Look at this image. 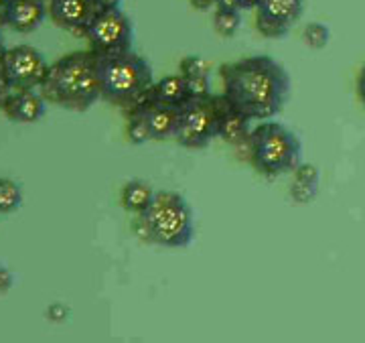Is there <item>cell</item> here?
Instances as JSON below:
<instances>
[{"mask_svg":"<svg viewBox=\"0 0 365 343\" xmlns=\"http://www.w3.org/2000/svg\"><path fill=\"white\" fill-rule=\"evenodd\" d=\"M242 26L240 9H217L213 16V29L220 37H234Z\"/></svg>","mask_w":365,"mask_h":343,"instance_id":"18","label":"cell"},{"mask_svg":"<svg viewBox=\"0 0 365 343\" xmlns=\"http://www.w3.org/2000/svg\"><path fill=\"white\" fill-rule=\"evenodd\" d=\"M49 14L45 0H9L2 13V23L16 33H33Z\"/></svg>","mask_w":365,"mask_h":343,"instance_id":"12","label":"cell"},{"mask_svg":"<svg viewBox=\"0 0 365 343\" xmlns=\"http://www.w3.org/2000/svg\"><path fill=\"white\" fill-rule=\"evenodd\" d=\"M4 55H6V45H4L2 35H0V66H2V59H4Z\"/></svg>","mask_w":365,"mask_h":343,"instance_id":"32","label":"cell"},{"mask_svg":"<svg viewBox=\"0 0 365 343\" xmlns=\"http://www.w3.org/2000/svg\"><path fill=\"white\" fill-rule=\"evenodd\" d=\"M292 175H294V179H300L304 183H321V171L314 167L313 163H300L299 167L292 171Z\"/></svg>","mask_w":365,"mask_h":343,"instance_id":"24","label":"cell"},{"mask_svg":"<svg viewBox=\"0 0 365 343\" xmlns=\"http://www.w3.org/2000/svg\"><path fill=\"white\" fill-rule=\"evenodd\" d=\"M39 90L47 102L73 112H88L98 100H102L98 55L91 49L67 53L49 66Z\"/></svg>","mask_w":365,"mask_h":343,"instance_id":"2","label":"cell"},{"mask_svg":"<svg viewBox=\"0 0 365 343\" xmlns=\"http://www.w3.org/2000/svg\"><path fill=\"white\" fill-rule=\"evenodd\" d=\"M86 39L96 55L130 51L134 43L132 21L118 6H100L86 31Z\"/></svg>","mask_w":365,"mask_h":343,"instance_id":"7","label":"cell"},{"mask_svg":"<svg viewBox=\"0 0 365 343\" xmlns=\"http://www.w3.org/2000/svg\"><path fill=\"white\" fill-rule=\"evenodd\" d=\"M355 88H357V96H359L361 104L365 106V66L361 67V71H359V76H357Z\"/></svg>","mask_w":365,"mask_h":343,"instance_id":"28","label":"cell"},{"mask_svg":"<svg viewBox=\"0 0 365 343\" xmlns=\"http://www.w3.org/2000/svg\"><path fill=\"white\" fill-rule=\"evenodd\" d=\"M304 11V0H260L256 29L266 39H282Z\"/></svg>","mask_w":365,"mask_h":343,"instance_id":"9","label":"cell"},{"mask_svg":"<svg viewBox=\"0 0 365 343\" xmlns=\"http://www.w3.org/2000/svg\"><path fill=\"white\" fill-rule=\"evenodd\" d=\"M250 163L266 179L292 173L302 163V143L284 124L262 120L248 138Z\"/></svg>","mask_w":365,"mask_h":343,"instance_id":"4","label":"cell"},{"mask_svg":"<svg viewBox=\"0 0 365 343\" xmlns=\"http://www.w3.org/2000/svg\"><path fill=\"white\" fill-rule=\"evenodd\" d=\"M100 6H118L120 4V0H96Z\"/></svg>","mask_w":365,"mask_h":343,"instance_id":"31","label":"cell"},{"mask_svg":"<svg viewBox=\"0 0 365 343\" xmlns=\"http://www.w3.org/2000/svg\"><path fill=\"white\" fill-rule=\"evenodd\" d=\"M260 4V0H235V6L240 9V11H252V9H256Z\"/></svg>","mask_w":365,"mask_h":343,"instance_id":"29","label":"cell"},{"mask_svg":"<svg viewBox=\"0 0 365 343\" xmlns=\"http://www.w3.org/2000/svg\"><path fill=\"white\" fill-rule=\"evenodd\" d=\"M21 205H23L21 185L9 177H0V215L14 213Z\"/></svg>","mask_w":365,"mask_h":343,"instance_id":"17","label":"cell"},{"mask_svg":"<svg viewBox=\"0 0 365 343\" xmlns=\"http://www.w3.org/2000/svg\"><path fill=\"white\" fill-rule=\"evenodd\" d=\"M67 315H69V309H67L66 304L61 303H53L49 309H47V319L53 321V323H61V321H66Z\"/></svg>","mask_w":365,"mask_h":343,"instance_id":"25","label":"cell"},{"mask_svg":"<svg viewBox=\"0 0 365 343\" xmlns=\"http://www.w3.org/2000/svg\"><path fill=\"white\" fill-rule=\"evenodd\" d=\"M45 98L35 90H14L2 106L6 118L19 124H35L45 116Z\"/></svg>","mask_w":365,"mask_h":343,"instance_id":"13","label":"cell"},{"mask_svg":"<svg viewBox=\"0 0 365 343\" xmlns=\"http://www.w3.org/2000/svg\"><path fill=\"white\" fill-rule=\"evenodd\" d=\"M252 120L242 114L240 110H235L225 102L222 96V112H220V126H217V138H222L223 143L232 146L248 145L250 132H252Z\"/></svg>","mask_w":365,"mask_h":343,"instance_id":"14","label":"cell"},{"mask_svg":"<svg viewBox=\"0 0 365 343\" xmlns=\"http://www.w3.org/2000/svg\"><path fill=\"white\" fill-rule=\"evenodd\" d=\"M187 79V90H189V98H201V96H209L211 93V83H209L207 76H195V78Z\"/></svg>","mask_w":365,"mask_h":343,"instance_id":"23","label":"cell"},{"mask_svg":"<svg viewBox=\"0 0 365 343\" xmlns=\"http://www.w3.org/2000/svg\"><path fill=\"white\" fill-rule=\"evenodd\" d=\"M181 108V122L177 132V143L185 148H205L217 138L222 96L189 98Z\"/></svg>","mask_w":365,"mask_h":343,"instance_id":"6","label":"cell"},{"mask_svg":"<svg viewBox=\"0 0 365 343\" xmlns=\"http://www.w3.org/2000/svg\"><path fill=\"white\" fill-rule=\"evenodd\" d=\"M143 215L150 242L163 248H187L195 237L193 211L177 191H158Z\"/></svg>","mask_w":365,"mask_h":343,"instance_id":"5","label":"cell"},{"mask_svg":"<svg viewBox=\"0 0 365 343\" xmlns=\"http://www.w3.org/2000/svg\"><path fill=\"white\" fill-rule=\"evenodd\" d=\"M47 11L55 25L76 37H86L88 26L100 11V4L96 0H49Z\"/></svg>","mask_w":365,"mask_h":343,"instance_id":"10","label":"cell"},{"mask_svg":"<svg viewBox=\"0 0 365 343\" xmlns=\"http://www.w3.org/2000/svg\"><path fill=\"white\" fill-rule=\"evenodd\" d=\"M102 100L134 110L144 104L155 88V73L143 55L130 51L98 55Z\"/></svg>","mask_w":365,"mask_h":343,"instance_id":"3","label":"cell"},{"mask_svg":"<svg viewBox=\"0 0 365 343\" xmlns=\"http://www.w3.org/2000/svg\"><path fill=\"white\" fill-rule=\"evenodd\" d=\"M0 71L13 90H37L47 76L49 66L39 49L31 45H16L13 49H6Z\"/></svg>","mask_w":365,"mask_h":343,"instance_id":"8","label":"cell"},{"mask_svg":"<svg viewBox=\"0 0 365 343\" xmlns=\"http://www.w3.org/2000/svg\"><path fill=\"white\" fill-rule=\"evenodd\" d=\"M150 100L167 106H182L189 100L187 79L179 76H167V78L155 81V88L150 93Z\"/></svg>","mask_w":365,"mask_h":343,"instance_id":"15","label":"cell"},{"mask_svg":"<svg viewBox=\"0 0 365 343\" xmlns=\"http://www.w3.org/2000/svg\"><path fill=\"white\" fill-rule=\"evenodd\" d=\"M288 193H290V199L299 205H307L311 203L317 198L319 193V185L314 183H304L300 179H292V183L288 187Z\"/></svg>","mask_w":365,"mask_h":343,"instance_id":"21","label":"cell"},{"mask_svg":"<svg viewBox=\"0 0 365 343\" xmlns=\"http://www.w3.org/2000/svg\"><path fill=\"white\" fill-rule=\"evenodd\" d=\"M155 189L140 179H132L122 187V208L134 215L144 213L155 199Z\"/></svg>","mask_w":365,"mask_h":343,"instance_id":"16","label":"cell"},{"mask_svg":"<svg viewBox=\"0 0 365 343\" xmlns=\"http://www.w3.org/2000/svg\"><path fill=\"white\" fill-rule=\"evenodd\" d=\"M126 134H128V140H130L132 145H144V143L153 140L150 126H148L146 118H144L138 110H130V114H128V128H126Z\"/></svg>","mask_w":365,"mask_h":343,"instance_id":"19","label":"cell"},{"mask_svg":"<svg viewBox=\"0 0 365 343\" xmlns=\"http://www.w3.org/2000/svg\"><path fill=\"white\" fill-rule=\"evenodd\" d=\"M143 114L148 126H150V134L153 140H169V138H177L179 132V122H181V108L179 106H167L155 102V100H146L144 104L134 108Z\"/></svg>","mask_w":365,"mask_h":343,"instance_id":"11","label":"cell"},{"mask_svg":"<svg viewBox=\"0 0 365 343\" xmlns=\"http://www.w3.org/2000/svg\"><path fill=\"white\" fill-rule=\"evenodd\" d=\"M13 272L4 266H0V292H6L13 287Z\"/></svg>","mask_w":365,"mask_h":343,"instance_id":"26","label":"cell"},{"mask_svg":"<svg viewBox=\"0 0 365 343\" xmlns=\"http://www.w3.org/2000/svg\"><path fill=\"white\" fill-rule=\"evenodd\" d=\"M329 39H331V31H329V26L323 25V23H309V25L304 26L302 41H304L311 49H314V51L325 49L327 45H329Z\"/></svg>","mask_w":365,"mask_h":343,"instance_id":"20","label":"cell"},{"mask_svg":"<svg viewBox=\"0 0 365 343\" xmlns=\"http://www.w3.org/2000/svg\"><path fill=\"white\" fill-rule=\"evenodd\" d=\"M225 102L250 120H270L290 96V76L270 55H254L220 67Z\"/></svg>","mask_w":365,"mask_h":343,"instance_id":"1","label":"cell"},{"mask_svg":"<svg viewBox=\"0 0 365 343\" xmlns=\"http://www.w3.org/2000/svg\"><path fill=\"white\" fill-rule=\"evenodd\" d=\"M179 69H181L182 78H195V76H207L209 73V63L199 57V55H189L181 59L179 63Z\"/></svg>","mask_w":365,"mask_h":343,"instance_id":"22","label":"cell"},{"mask_svg":"<svg viewBox=\"0 0 365 343\" xmlns=\"http://www.w3.org/2000/svg\"><path fill=\"white\" fill-rule=\"evenodd\" d=\"M11 92H13V88L9 86V81H6V78H4L2 71H0V108L4 106V102H6V98L11 96Z\"/></svg>","mask_w":365,"mask_h":343,"instance_id":"27","label":"cell"},{"mask_svg":"<svg viewBox=\"0 0 365 343\" xmlns=\"http://www.w3.org/2000/svg\"><path fill=\"white\" fill-rule=\"evenodd\" d=\"M191 4L195 6L197 11H207L213 4H217V0H191Z\"/></svg>","mask_w":365,"mask_h":343,"instance_id":"30","label":"cell"}]
</instances>
